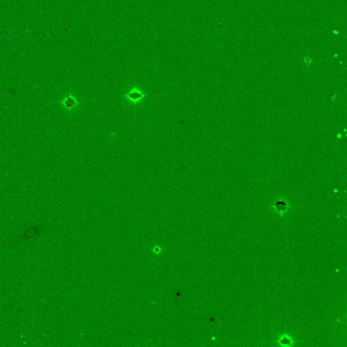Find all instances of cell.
<instances>
[{
  "label": "cell",
  "instance_id": "6da1fadb",
  "mask_svg": "<svg viewBox=\"0 0 347 347\" xmlns=\"http://www.w3.org/2000/svg\"><path fill=\"white\" fill-rule=\"evenodd\" d=\"M63 103L65 107H68V108H71V107H73L74 105H75V100L72 98H71V97H68V98L63 100Z\"/></svg>",
  "mask_w": 347,
  "mask_h": 347
},
{
  "label": "cell",
  "instance_id": "7a4b0ae2",
  "mask_svg": "<svg viewBox=\"0 0 347 347\" xmlns=\"http://www.w3.org/2000/svg\"><path fill=\"white\" fill-rule=\"evenodd\" d=\"M304 62H305V63H307V64H310L311 62V60L309 58H307V59H304Z\"/></svg>",
  "mask_w": 347,
  "mask_h": 347
}]
</instances>
